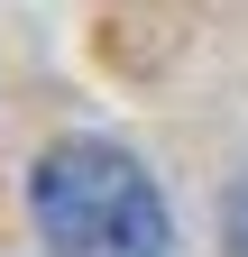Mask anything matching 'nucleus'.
Returning a JSON list of instances; mask_svg holds the SVG:
<instances>
[{
    "label": "nucleus",
    "mask_w": 248,
    "mask_h": 257,
    "mask_svg": "<svg viewBox=\"0 0 248 257\" xmlns=\"http://www.w3.org/2000/svg\"><path fill=\"white\" fill-rule=\"evenodd\" d=\"M28 220L46 257H175L157 175L110 138H55L28 166Z\"/></svg>",
    "instance_id": "f257e3e1"
},
{
    "label": "nucleus",
    "mask_w": 248,
    "mask_h": 257,
    "mask_svg": "<svg viewBox=\"0 0 248 257\" xmlns=\"http://www.w3.org/2000/svg\"><path fill=\"white\" fill-rule=\"evenodd\" d=\"M221 248L248 257V175H230V193H221Z\"/></svg>",
    "instance_id": "f03ea898"
}]
</instances>
